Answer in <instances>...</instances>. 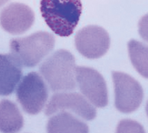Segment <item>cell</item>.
I'll return each instance as SVG.
<instances>
[{"instance_id": "1", "label": "cell", "mask_w": 148, "mask_h": 133, "mask_svg": "<svg viewBox=\"0 0 148 133\" xmlns=\"http://www.w3.org/2000/svg\"><path fill=\"white\" fill-rule=\"evenodd\" d=\"M76 68L73 55L60 49L45 60L39 71L52 91L66 92L76 88Z\"/></svg>"}, {"instance_id": "2", "label": "cell", "mask_w": 148, "mask_h": 133, "mask_svg": "<svg viewBox=\"0 0 148 133\" xmlns=\"http://www.w3.org/2000/svg\"><path fill=\"white\" fill-rule=\"evenodd\" d=\"M81 0H41L40 11L48 27L61 37H68L79 22Z\"/></svg>"}, {"instance_id": "3", "label": "cell", "mask_w": 148, "mask_h": 133, "mask_svg": "<svg viewBox=\"0 0 148 133\" xmlns=\"http://www.w3.org/2000/svg\"><path fill=\"white\" fill-rule=\"evenodd\" d=\"M55 44L53 34L38 31L27 37L12 39L10 42L11 54L21 66L32 68L50 53Z\"/></svg>"}, {"instance_id": "4", "label": "cell", "mask_w": 148, "mask_h": 133, "mask_svg": "<svg viewBox=\"0 0 148 133\" xmlns=\"http://www.w3.org/2000/svg\"><path fill=\"white\" fill-rule=\"evenodd\" d=\"M16 96L24 111L30 115H36L46 105L48 91L41 76L33 72L23 78L17 89Z\"/></svg>"}, {"instance_id": "5", "label": "cell", "mask_w": 148, "mask_h": 133, "mask_svg": "<svg viewBox=\"0 0 148 133\" xmlns=\"http://www.w3.org/2000/svg\"><path fill=\"white\" fill-rule=\"evenodd\" d=\"M115 92V106L123 113H130L139 108L143 98L141 85L130 75L113 72Z\"/></svg>"}, {"instance_id": "6", "label": "cell", "mask_w": 148, "mask_h": 133, "mask_svg": "<svg viewBox=\"0 0 148 133\" xmlns=\"http://www.w3.org/2000/svg\"><path fill=\"white\" fill-rule=\"evenodd\" d=\"M62 111L72 112L87 121L94 119L97 115L95 107L84 96L77 92H60L54 94L45 113L46 115L51 116Z\"/></svg>"}, {"instance_id": "7", "label": "cell", "mask_w": 148, "mask_h": 133, "mask_svg": "<svg viewBox=\"0 0 148 133\" xmlns=\"http://www.w3.org/2000/svg\"><path fill=\"white\" fill-rule=\"evenodd\" d=\"M76 81L81 93L92 104L98 108L107 105V85L98 71L88 67H77Z\"/></svg>"}, {"instance_id": "8", "label": "cell", "mask_w": 148, "mask_h": 133, "mask_svg": "<svg viewBox=\"0 0 148 133\" xmlns=\"http://www.w3.org/2000/svg\"><path fill=\"white\" fill-rule=\"evenodd\" d=\"M76 49L83 56L90 59L104 56L108 50L110 39L103 27L88 26L78 31L75 38Z\"/></svg>"}, {"instance_id": "9", "label": "cell", "mask_w": 148, "mask_h": 133, "mask_svg": "<svg viewBox=\"0 0 148 133\" xmlns=\"http://www.w3.org/2000/svg\"><path fill=\"white\" fill-rule=\"evenodd\" d=\"M35 17L33 10L21 3H12L5 7L0 14V25L11 34H21L33 25Z\"/></svg>"}, {"instance_id": "10", "label": "cell", "mask_w": 148, "mask_h": 133, "mask_svg": "<svg viewBox=\"0 0 148 133\" xmlns=\"http://www.w3.org/2000/svg\"><path fill=\"white\" fill-rule=\"evenodd\" d=\"M21 66L11 54L0 55V96L14 92L22 76Z\"/></svg>"}, {"instance_id": "11", "label": "cell", "mask_w": 148, "mask_h": 133, "mask_svg": "<svg viewBox=\"0 0 148 133\" xmlns=\"http://www.w3.org/2000/svg\"><path fill=\"white\" fill-rule=\"evenodd\" d=\"M47 131L48 132H88V125L70 113L59 112L49 119Z\"/></svg>"}, {"instance_id": "12", "label": "cell", "mask_w": 148, "mask_h": 133, "mask_svg": "<svg viewBox=\"0 0 148 133\" xmlns=\"http://www.w3.org/2000/svg\"><path fill=\"white\" fill-rule=\"evenodd\" d=\"M23 125V117L17 106L7 100L0 102V131L16 132L21 130Z\"/></svg>"}, {"instance_id": "13", "label": "cell", "mask_w": 148, "mask_h": 133, "mask_svg": "<svg viewBox=\"0 0 148 133\" xmlns=\"http://www.w3.org/2000/svg\"><path fill=\"white\" fill-rule=\"evenodd\" d=\"M128 50L134 68L140 75L148 79V46L132 40L128 43Z\"/></svg>"}, {"instance_id": "14", "label": "cell", "mask_w": 148, "mask_h": 133, "mask_svg": "<svg viewBox=\"0 0 148 133\" xmlns=\"http://www.w3.org/2000/svg\"><path fill=\"white\" fill-rule=\"evenodd\" d=\"M139 32L141 38L148 43V14L142 17L140 20Z\"/></svg>"}, {"instance_id": "15", "label": "cell", "mask_w": 148, "mask_h": 133, "mask_svg": "<svg viewBox=\"0 0 148 133\" xmlns=\"http://www.w3.org/2000/svg\"><path fill=\"white\" fill-rule=\"evenodd\" d=\"M9 0H0V8L6 4Z\"/></svg>"}, {"instance_id": "16", "label": "cell", "mask_w": 148, "mask_h": 133, "mask_svg": "<svg viewBox=\"0 0 148 133\" xmlns=\"http://www.w3.org/2000/svg\"><path fill=\"white\" fill-rule=\"evenodd\" d=\"M146 112L147 115V117H148V101H147V102L146 106Z\"/></svg>"}]
</instances>
